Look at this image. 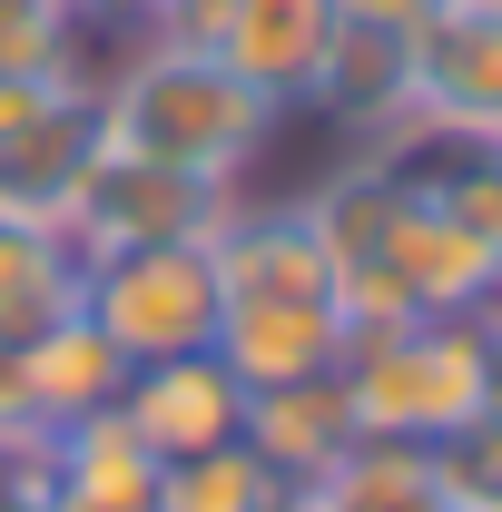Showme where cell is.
<instances>
[{
  "mask_svg": "<svg viewBox=\"0 0 502 512\" xmlns=\"http://www.w3.org/2000/svg\"><path fill=\"white\" fill-rule=\"evenodd\" d=\"M99 109V138L128 148V158H158V168H188V178H217V188H247V168H266L286 109L247 89L227 60L207 50H158L138 40L109 60V79L89 89Z\"/></svg>",
  "mask_w": 502,
  "mask_h": 512,
  "instance_id": "1",
  "label": "cell"
},
{
  "mask_svg": "<svg viewBox=\"0 0 502 512\" xmlns=\"http://www.w3.org/2000/svg\"><path fill=\"white\" fill-rule=\"evenodd\" d=\"M502 384V355L483 316H404L345 345V394L365 444H443L463 414H483Z\"/></svg>",
  "mask_w": 502,
  "mask_h": 512,
  "instance_id": "2",
  "label": "cell"
},
{
  "mask_svg": "<svg viewBox=\"0 0 502 512\" xmlns=\"http://www.w3.org/2000/svg\"><path fill=\"white\" fill-rule=\"evenodd\" d=\"M79 316L99 325L128 365L207 355V345H217V316H227V296H217V256H207V237L79 256Z\"/></svg>",
  "mask_w": 502,
  "mask_h": 512,
  "instance_id": "3",
  "label": "cell"
},
{
  "mask_svg": "<svg viewBox=\"0 0 502 512\" xmlns=\"http://www.w3.org/2000/svg\"><path fill=\"white\" fill-rule=\"evenodd\" d=\"M247 207V188H217V178H188V168H158V158H128V148H89L79 178L60 197V227L79 256L109 247H178V237H217L227 217Z\"/></svg>",
  "mask_w": 502,
  "mask_h": 512,
  "instance_id": "4",
  "label": "cell"
},
{
  "mask_svg": "<svg viewBox=\"0 0 502 512\" xmlns=\"http://www.w3.org/2000/svg\"><path fill=\"white\" fill-rule=\"evenodd\" d=\"M414 119L502 138V0H434L414 30Z\"/></svg>",
  "mask_w": 502,
  "mask_h": 512,
  "instance_id": "5",
  "label": "cell"
},
{
  "mask_svg": "<svg viewBox=\"0 0 502 512\" xmlns=\"http://www.w3.org/2000/svg\"><path fill=\"white\" fill-rule=\"evenodd\" d=\"M207 256L227 306H335V266L315 247L306 207H237L207 237Z\"/></svg>",
  "mask_w": 502,
  "mask_h": 512,
  "instance_id": "6",
  "label": "cell"
},
{
  "mask_svg": "<svg viewBox=\"0 0 502 512\" xmlns=\"http://www.w3.org/2000/svg\"><path fill=\"white\" fill-rule=\"evenodd\" d=\"M237 444L276 473V483H325L345 453L365 444V424H355V394H345V365L335 375H296V384H266L247 394V424H237Z\"/></svg>",
  "mask_w": 502,
  "mask_h": 512,
  "instance_id": "7",
  "label": "cell"
},
{
  "mask_svg": "<svg viewBox=\"0 0 502 512\" xmlns=\"http://www.w3.org/2000/svg\"><path fill=\"white\" fill-rule=\"evenodd\" d=\"M119 424L158 453V463H178V453L237 444V424H247V384L227 375L217 355H168V365H138V375H128Z\"/></svg>",
  "mask_w": 502,
  "mask_h": 512,
  "instance_id": "8",
  "label": "cell"
},
{
  "mask_svg": "<svg viewBox=\"0 0 502 512\" xmlns=\"http://www.w3.org/2000/svg\"><path fill=\"white\" fill-rule=\"evenodd\" d=\"M315 119H335L345 138H365L375 148L384 128L414 119V30H365V20H335V40H325V60H315L306 99Z\"/></svg>",
  "mask_w": 502,
  "mask_h": 512,
  "instance_id": "9",
  "label": "cell"
},
{
  "mask_svg": "<svg viewBox=\"0 0 502 512\" xmlns=\"http://www.w3.org/2000/svg\"><path fill=\"white\" fill-rule=\"evenodd\" d=\"M375 276H394L404 316H483V296L502 286V256L483 247V237H463L443 207L404 197V217H394V237H384Z\"/></svg>",
  "mask_w": 502,
  "mask_h": 512,
  "instance_id": "10",
  "label": "cell"
},
{
  "mask_svg": "<svg viewBox=\"0 0 502 512\" xmlns=\"http://www.w3.org/2000/svg\"><path fill=\"white\" fill-rule=\"evenodd\" d=\"M40 512H158V453L119 414L60 424L40 444Z\"/></svg>",
  "mask_w": 502,
  "mask_h": 512,
  "instance_id": "11",
  "label": "cell"
},
{
  "mask_svg": "<svg viewBox=\"0 0 502 512\" xmlns=\"http://www.w3.org/2000/svg\"><path fill=\"white\" fill-rule=\"evenodd\" d=\"M345 306H227L217 316V365L247 384V394H266V384H296V375H335L345 365Z\"/></svg>",
  "mask_w": 502,
  "mask_h": 512,
  "instance_id": "12",
  "label": "cell"
},
{
  "mask_svg": "<svg viewBox=\"0 0 502 512\" xmlns=\"http://www.w3.org/2000/svg\"><path fill=\"white\" fill-rule=\"evenodd\" d=\"M325 40H335V0H227V20H217V60L247 89H266L276 109L306 99Z\"/></svg>",
  "mask_w": 502,
  "mask_h": 512,
  "instance_id": "13",
  "label": "cell"
},
{
  "mask_svg": "<svg viewBox=\"0 0 502 512\" xmlns=\"http://www.w3.org/2000/svg\"><path fill=\"white\" fill-rule=\"evenodd\" d=\"M128 375H138V365H128L89 316H60L50 335H30V345H20V384H30V424H40V434L89 424V414H119Z\"/></svg>",
  "mask_w": 502,
  "mask_h": 512,
  "instance_id": "14",
  "label": "cell"
},
{
  "mask_svg": "<svg viewBox=\"0 0 502 512\" xmlns=\"http://www.w3.org/2000/svg\"><path fill=\"white\" fill-rule=\"evenodd\" d=\"M60 316H79V247L60 227H30V217H0V335L30 345Z\"/></svg>",
  "mask_w": 502,
  "mask_h": 512,
  "instance_id": "15",
  "label": "cell"
},
{
  "mask_svg": "<svg viewBox=\"0 0 502 512\" xmlns=\"http://www.w3.org/2000/svg\"><path fill=\"white\" fill-rule=\"evenodd\" d=\"M306 512H443L424 444H355L325 483H306Z\"/></svg>",
  "mask_w": 502,
  "mask_h": 512,
  "instance_id": "16",
  "label": "cell"
},
{
  "mask_svg": "<svg viewBox=\"0 0 502 512\" xmlns=\"http://www.w3.org/2000/svg\"><path fill=\"white\" fill-rule=\"evenodd\" d=\"M424 473L443 512H502V384L483 414H463L443 444H424Z\"/></svg>",
  "mask_w": 502,
  "mask_h": 512,
  "instance_id": "17",
  "label": "cell"
},
{
  "mask_svg": "<svg viewBox=\"0 0 502 512\" xmlns=\"http://www.w3.org/2000/svg\"><path fill=\"white\" fill-rule=\"evenodd\" d=\"M266 493H276V473L247 444H207V453L158 463V512H256Z\"/></svg>",
  "mask_w": 502,
  "mask_h": 512,
  "instance_id": "18",
  "label": "cell"
},
{
  "mask_svg": "<svg viewBox=\"0 0 502 512\" xmlns=\"http://www.w3.org/2000/svg\"><path fill=\"white\" fill-rule=\"evenodd\" d=\"M0 444H50L40 424H30V384H20V345L0 335Z\"/></svg>",
  "mask_w": 502,
  "mask_h": 512,
  "instance_id": "19",
  "label": "cell"
},
{
  "mask_svg": "<svg viewBox=\"0 0 502 512\" xmlns=\"http://www.w3.org/2000/svg\"><path fill=\"white\" fill-rule=\"evenodd\" d=\"M335 20H365V30H424L434 0H335Z\"/></svg>",
  "mask_w": 502,
  "mask_h": 512,
  "instance_id": "20",
  "label": "cell"
},
{
  "mask_svg": "<svg viewBox=\"0 0 502 512\" xmlns=\"http://www.w3.org/2000/svg\"><path fill=\"white\" fill-rule=\"evenodd\" d=\"M79 20H99L109 40H148V20H158V0H79Z\"/></svg>",
  "mask_w": 502,
  "mask_h": 512,
  "instance_id": "21",
  "label": "cell"
},
{
  "mask_svg": "<svg viewBox=\"0 0 502 512\" xmlns=\"http://www.w3.org/2000/svg\"><path fill=\"white\" fill-rule=\"evenodd\" d=\"M256 512H306V493H296V483H276V493H266Z\"/></svg>",
  "mask_w": 502,
  "mask_h": 512,
  "instance_id": "22",
  "label": "cell"
},
{
  "mask_svg": "<svg viewBox=\"0 0 502 512\" xmlns=\"http://www.w3.org/2000/svg\"><path fill=\"white\" fill-rule=\"evenodd\" d=\"M483 335H493V355H502V286L483 296Z\"/></svg>",
  "mask_w": 502,
  "mask_h": 512,
  "instance_id": "23",
  "label": "cell"
},
{
  "mask_svg": "<svg viewBox=\"0 0 502 512\" xmlns=\"http://www.w3.org/2000/svg\"><path fill=\"white\" fill-rule=\"evenodd\" d=\"M493 158H502V138H493Z\"/></svg>",
  "mask_w": 502,
  "mask_h": 512,
  "instance_id": "24",
  "label": "cell"
}]
</instances>
